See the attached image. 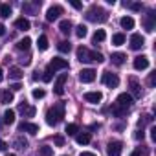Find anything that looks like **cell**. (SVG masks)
<instances>
[{
	"label": "cell",
	"instance_id": "6da1fadb",
	"mask_svg": "<svg viewBox=\"0 0 156 156\" xmlns=\"http://www.w3.org/2000/svg\"><path fill=\"white\" fill-rule=\"evenodd\" d=\"M64 118V103L61 101V103H55L51 108H48V112H46V123L48 125H51V127H55L61 119Z\"/></svg>",
	"mask_w": 156,
	"mask_h": 156
},
{
	"label": "cell",
	"instance_id": "7a4b0ae2",
	"mask_svg": "<svg viewBox=\"0 0 156 156\" xmlns=\"http://www.w3.org/2000/svg\"><path fill=\"white\" fill-rule=\"evenodd\" d=\"M87 20H90V22H107L108 20V13L103 9V8H99V6H92L88 11H87Z\"/></svg>",
	"mask_w": 156,
	"mask_h": 156
},
{
	"label": "cell",
	"instance_id": "3957f363",
	"mask_svg": "<svg viewBox=\"0 0 156 156\" xmlns=\"http://www.w3.org/2000/svg\"><path fill=\"white\" fill-rule=\"evenodd\" d=\"M64 68H68V61H66V59L53 57V59L50 61V64H48V68H46V70H50L51 73H55V72H59V70H64Z\"/></svg>",
	"mask_w": 156,
	"mask_h": 156
},
{
	"label": "cell",
	"instance_id": "277c9868",
	"mask_svg": "<svg viewBox=\"0 0 156 156\" xmlns=\"http://www.w3.org/2000/svg\"><path fill=\"white\" fill-rule=\"evenodd\" d=\"M101 81H103V85H107L108 88H116V87L119 85V77H118L116 73H112V72H105V73L101 75Z\"/></svg>",
	"mask_w": 156,
	"mask_h": 156
},
{
	"label": "cell",
	"instance_id": "5b68a950",
	"mask_svg": "<svg viewBox=\"0 0 156 156\" xmlns=\"http://www.w3.org/2000/svg\"><path fill=\"white\" fill-rule=\"evenodd\" d=\"M77 59H79L81 62H92L94 61V51H90L88 48L81 46V48H77Z\"/></svg>",
	"mask_w": 156,
	"mask_h": 156
},
{
	"label": "cell",
	"instance_id": "8992f818",
	"mask_svg": "<svg viewBox=\"0 0 156 156\" xmlns=\"http://www.w3.org/2000/svg\"><path fill=\"white\" fill-rule=\"evenodd\" d=\"M68 81V73H61L57 79H55V85H53V92L57 96H62L64 94V83Z\"/></svg>",
	"mask_w": 156,
	"mask_h": 156
},
{
	"label": "cell",
	"instance_id": "52a82bcc",
	"mask_svg": "<svg viewBox=\"0 0 156 156\" xmlns=\"http://www.w3.org/2000/svg\"><path fill=\"white\" fill-rule=\"evenodd\" d=\"M121 151H123V143L121 141H110L108 145H107V154L108 156H119L121 154Z\"/></svg>",
	"mask_w": 156,
	"mask_h": 156
},
{
	"label": "cell",
	"instance_id": "ba28073f",
	"mask_svg": "<svg viewBox=\"0 0 156 156\" xmlns=\"http://www.w3.org/2000/svg\"><path fill=\"white\" fill-rule=\"evenodd\" d=\"M79 79H81V83H92V81H96V70H92V68L81 70L79 72Z\"/></svg>",
	"mask_w": 156,
	"mask_h": 156
},
{
	"label": "cell",
	"instance_id": "9c48e42d",
	"mask_svg": "<svg viewBox=\"0 0 156 156\" xmlns=\"http://www.w3.org/2000/svg\"><path fill=\"white\" fill-rule=\"evenodd\" d=\"M61 15H62V8H61V6H51V8L46 11V20H48V22H53V20H57Z\"/></svg>",
	"mask_w": 156,
	"mask_h": 156
},
{
	"label": "cell",
	"instance_id": "30bf717a",
	"mask_svg": "<svg viewBox=\"0 0 156 156\" xmlns=\"http://www.w3.org/2000/svg\"><path fill=\"white\" fill-rule=\"evenodd\" d=\"M118 105H121L123 108H130L132 107V103H134V99H132V96L130 94H127V92H123V94H119L118 96V101H116Z\"/></svg>",
	"mask_w": 156,
	"mask_h": 156
},
{
	"label": "cell",
	"instance_id": "8fae6325",
	"mask_svg": "<svg viewBox=\"0 0 156 156\" xmlns=\"http://www.w3.org/2000/svg\"><path fill=\"white\" fill-rule=\"evenodd\" d=\"M19 132L37 134V132H39V125H37V123H30V121H22V123L19 125Z\"/></svg>",
	"mask_w": 156,
	"mask_h": 156
},
{
	"label": "cell",
	"instance_id": "7c38bea8",
	"mask_svg": "<svg viewBox=\"0 0 156 156\" xmlns=\"http://www.w3.org/2000/svg\"><path fill=\"white\" fill-rule=\"evenodd\" d=\"M19 112H22V114H24V118H33V116H35V112H37V108H35V107H31V105H28L26 101H22V103L19 105Z\"/></svg>",
	"mask_w": 156,
	"mask_h": 156
},
{
	"label": "cell",
	"instance_id": "4fadbf2b",
	"mask_svg": "<svg viewBox=\"0 0 156 156\" xmlns=\"http://www.w3.org/2000/svg\"><path fill=\"white\" fill-rule=\"evenodd\" d=\"M134 70H147L149 68V57H145V55H138L136 59H134Z\"/></svg>",
	"mask_w": 156,
	"mask_h": 156
},
{
	"label": "cell",
	"instance_id": "5bb4252c",
	"mask_svg": "<svg viewBox=\"0 0 156 156\" xmlns=\"http://www.w3.org/2000/svg\"><path fill=\"white\" fill-rule=\"evenodd\" d=\"M143 44H145V39H143L140 33H134V35L130 37V48H132V50H141Z\"/></svg>",
	"mask_w": 156,
	"mask_h": 156
},
{
	"label": "cell",
	"instance_id": "9a60e30c",
	"mask_svg": "<svg viewBox=\"0 0 156 156\" xmlns=\"http://www.w3.org/2000/svg\"><path fill=\"white\" fill-rule=\"evenodd\" d=\"M154 20H156L154 11H149V15H147V17H145V20H143V26H145V30H147L149 33H152V31H154Z\"/></svg>",
	"mask_w": 156,
	"mask_h": 156
},
{
	"label": "cell",
	"instance_id": "2e32d148",
	"mask_svg": "<svg viewBox=\"0 0 156 156\" xmlns=\"http://www.w3.org/2000/svg\"><path fill=\"white\" fill-rule=\"evenodd\" d=\"M129 83H130V96H132V99L134 98H141V87H140V83L134 79V77H130V79H129Z\"/></svg>",
	"mask_w": 156,
	"mask_h": 156
},
{
	"label": "cell",
	"instance_id": "e0dca14e",
	"mask_svg": "<svg viewBox=\"0 0 156 156\" xmlns=\"http://www.w3.org/2000/svg\"><path fill=\"white\" fill-rule=\"evenodd\" d=\"M13 99H15V96L11 90H0V103L2 105H9V103H13Z\"/></svg>",
	"mask_w": 156,
	"mask_h": 156
},
{
	"label": "cell",
	"instance_id": "ac0fdd59",
	"mask_svg": "<svg viewBox=\"0 0 156 156\" xmlns=\"http://www.w3.org/2000/svg\"><path fill=\"white\" fill-rule=\"evenodd\" d=\"M85 99H87L88 103L98 105V103L103 99V96H101V92H85Z\"/></svg>",
	"mask_w": 156,
	"mask_h": 156
},
{
	"label": "cell",
	"instance_id": "d6986e66",
	"mask_svg": "<svg viewBox=\"0 0 156 156\" xmlns=\"http://www.w3.org/2000/svg\"><path fill=\"white\" fill-rule=\"evenodd\" d=\"M30 26H31V24H30V20H28V19H24V17H20V19H17V20H15V28H17V30H20V31H28V30H30Z\"/></svg>",
	"mask_w": 156,
	"mask_h": 156
},
{
	"label": "cell",
	"instance_id": "ffe728a7",
	"mask_svg": "<svg viewBox=\"0 0 156 156\" xmlns=\"http://www.w3.org/2000/svg\"><path fill=\"white\" fill-rule=\"evenodd\" d=\"M90 140H92L90 132H79V134H75V141L79 143V145H87V143H90Z\"/></svg>",
	"mask_w": 156,
	"mask_h": 156
},
{
	"label": "cell",
	"instance_id": "44dd1931",
	"mask_svg": "<svg viewBox=\"0 0 156 156\" xmlns=\"http://www.w3.org/2000/svg\"><path fill=\"white\" fill-rule=\"evenodd\" d=\"M125 59H127V55L121 53V51H116V53H112V57H110L112 64H116V66H121V64L125 62Z\"/></svg>",
	"mask_w": 156,
	"mask_h": 156
},
{
	"label": "cell",
	"instance_id": "7402d4cb",
	"mask_svg": "<svg viewBox=\"0 0 156 156\" xmlns=\"http://www.w3.org/2000/svg\"><path fill=\"white\" fill-rule=\"evenodd\" d=\"M110 110H112V114L116 116V118H123L127 112H129V108H123L121 105H118V103H114L112 107H110Z\"/></svg>",
	"mask_w": 156,
	"mask_h": 156
},
{
	"label": "cell",
	"instance_id": "603a6c76",
	"mask_svg": "<svg viewBox=\"0 0 156 156\" xmlns=\"http://www.w3.org/2000/svg\"><path fill=\"white\" fill-rule=\"evenodd\" d=\"M72 28H73V24H72L70 20H61V22H59V30H61V33H64V35H70V33H72Z\"/></svg>",
	"mask_w": 156,
	"mask_h": 156
},
{
	"label": "cell",
	"instance_id": "cb8c5ba5",
	"mask_svg": "<svg viewBox=\"0 0 156 156\" xmlns=\"http://www.w3.org/2000/svg\"><path fill=\"white\" fill-rule=\"evenodd\" d=\"M22 70L20 68H17V66H11L9 68V79H15V81H19V79H22Z\"/></svg>",
	"mask_w": 156,
	"mask_h": 156
},
{
	"label": "cell",
	"instance_id": "d4e9b609",
	"mask_svg": "<svg viewBox=\"0 0 156 156\" xmlns=\"http://www.w3.org/2000/svg\"><path fill=\"white\" fill-rule=\"evenodd\" d=\"M119 24H121L123 30H132V28H134V19H132V17H123V19L119 20Z\"/></svg>",
	"mask_w": 156,
	"mask_h": 156
},
{
	"label": "cell",
	"instance_id": "484cf974",
	"mask_svg": "<svg viewBox=\"0 0 156 156\" xmlns=\"http://www.w3.org/2000/svg\"><path fill=\"white\" fill-rule=\"evenodd\" d=\"M2 121L6 123V125H11V123H15V110H6L4 112V118H2Z\"/></svg>",
	"mask_w": 156,
	"mask_h": 156
},
{
	"label": "cell",
	"instance_id": "4316f807",
	"mask_svg": "<svg viewBox=\"0 0 156 156\" xmlns=\"http://www.w3.org/2000/svg\"><path fill=\"white\" fill-rule=\"evenodd\" d=\"M105 39H107L105 30H98V31L94 33V37H92V42H94V44H98V42H103Z\"/></svg>",
	"mask_w": 156,
	"mask_h": 156
},
{
	"label": "cell",
	"instance_id": "83f0119b",
	"mask_svg": "<svg viewBox=\"0 0 156 156\" xmlns=\"http://www.w3.org/2000/svg\"><path fill=\"white\" fill-rule=\"evenodd\" d=\"M48 46H50V44H48V37H46V35H41L39 41H37V48H39L41 51H46Z\"/></svg>",
	"mask_w": 156,
	"mask_h": 156
},
{
	"label": "cell",
	"instance_id": "f1b7e54d",
	"mask_svg": "<svg viewBox=\"0 0 156 156\" xmlns=\"http://www.w3.org/2000/svg\"><path fill=\"white\" fill-rule=\"evenodd\" d=\"M30 46H31V39H30V37H24L22 41L17 42V50H20V51H22V50H28Z\"/></svg>",
	"mask_w": 156,
	"mask_h": 156
},
{
	"label": "cell",
	"instance_id": "f546056e",
	"mask_svg": "<svg viewBox=\"0 0 156 156\" xmlns=\"http://www.w3.org/2000/svg\"><path fill=\"white\" fill-rule=\"evenodd\" d=\"M0 17L2 19H9L11 17V8L8 4H0Z\"/></svg>",
	"mask_w": 156,
	"mask_h": 156
},
{
	"label": "cell",
	"instance_id": "4dcf8cb0",
	"mask_svg": "<svg viewBox=\"0 0 156 156\" xmlns=\"http://www.w3.org/2000/svg\"><path fill=\"white\" fill-rule=\"evenodd\" d=\"M57 48H59V51H61V53H68V51L72 50V44H70L68 41H61V42L57 44Z\"/></svg>",
	"mask_w": 156,
	"mask_h": 156
},
{
	"label": "cell",
	"instance_id": "1f68e13d",
	"mask_svg": "<svg viewBox=\"0 0 156 156\" xmlns=\"http://www.w3.org/2000/svg\"><path fill=\"white\" fill-rule=\"evenodd\" d=\"M15 147H17V149H20V151H24V149L28 147V140H26V138H22V136L15 138Z\"/></svg>",
	"mask_w": 156,
	"mask_h": 156
},
{
	"label": "cell",
	"instance_id": "d6a6232c",
	"mask_svg": "<svg viewBox=\"0 0 156 156\" xmlns=\"http://www.w3.org/2000/svg\"><path fill=\"white\" fill-rule=\"evenodd\" d=\"M125 42V35L123 33H116V35H112V44L114 46H121Z\"/></svg>",
	"mask_w": 156,
	"mask_h": 156
},
{
	"label": "cell",
	"instance_id": "836d02e7",
	"mask_svg": "<svg viewBox=\"0 0 156 156\" xmlns=\"http://www.w3.org/2000/svg\"><path fill=\"white\" fill-rule=\"evenodd\" d=\"M77 132H79V127H77L75 123H68V125H66V134H68V136H75Z\"/></svg>",
	"mask_w": 156,
	"mask_h": 156
},
{
	"label": "cell",
	"instance_id": "e575fe53",
	"mask_svg": "<svg viewBox=\"0 0 156 156\" xmlns=\"http://www.w3.org/2000/svg\"><path fill=\"white\" fill-rule=\"evenodd\" d=\"M87 33H88V31H87V26H83V24L75 28V35L79 37V39H85V37H87Z\"/></svg>",
	"mask_w": 156,
	"mask_h": 156
},
{
	"label": "cell",
	"instance_id": "d590c367",
	"mask_svg": "<svg viewBox=\"0 0 156 156\" xmlns=\"http://www.w3.org/2000/svg\"><path fill=\"white\" fill-rule=\"evenodd\" d=\"M39 154H41V156H53V149L48 147V145H44V147L39 149Z\"/></svg>",
	"mask_w": 156,
	"mask_h": 156
},
{
	"label": "cell",
	"instance_id": "8d00e7d4",
	"mask_svg": "<svg viewBox=\"0 0 156 156\" xmlns=\"http://www.w3.org/2000/svg\"><path fill=\"white\" fill-rule=\"evenodd\" d=\"M31 96H33V98H35V99H42V98H44V96H46V92H44V90H42V88H35V90H33V92H31Z\"/></svg>",
	"mask_w": 156,
	"mask_h": 156
},
{
	"label": "cell",
	"instance_id": "74e56055",
	"mask_svg": "<svg viewBox=\"0 0 156 156\" xmlns=\"http://www.w3.org/2000/svg\"><path fill=\"white\" fill-rule=\"evenodd\" d=\"M151 121H152V116H149V114H147V116H143V118L138 121V127H141V129H143V125H145V123H151Z\"/></svg>",
	"mask_w": 156,
	"mask_h": 156
},
{
	"label": "cell",
	"instance_id": "f35d334b",
	"mask_svg": "<svg viewBox=\"0 0 156 156\" xmlns=\"http://www.w3.org/2000/svg\"><path fill=\"white\" fill-rule=\"evenodd\" d=\"M41 77H42V81H44V83H50V81H51V72H50V70H44Z\"/></svg>",
	"mask_w": 156,
	"mask_h": 156
},
{
	"label": "cell",
	"instance_id": "ab89813d",
	"mask_svg": "<svg viewBox=\"0 0 156 156\" xmlns=\"http://www.w3.org/2000/svg\"><path fill=\"white\" fill-rule=\"evenodd\" d=\"M70 6L75 8V9H81V8H83V4H81V2H77V0H70Z\"/></svg>",
	"mask_w": 156,
	"mask_h": 156
},
{
	"label": "cell",
	"instance_id": "60d3db41",
	"mask_svg": "<svg viewBox=\"0 0 156 156\" xmlns=\"http://www.w3.org/2000/svg\"><path fill=\"white\" fill-rule=\"evenodd\" d=\"M55 145L57 147H62L64 145V138L62 136H55Z\"/></svg>",
	"mask_w": 156,
	"mask_h": 156
},
{
	"label": "cell",
	"instance_id": "b9f144b4",
	"mask_svg": "<svg viewBox=\"0 0 156 156\" xmlns=\"http://www.w3.org/2000/svg\"><path fill=\"white\" fill-rule=\"evenodd\" d=\"M134 138H136V140H143V138H145V132H143V130H136Z\"/></svg>",
	"mask_w": 156,
	"mask_h": 156
},
{
	"label": "cell",
	"instance_id": "7bdbcfd3",
	"mask_svg": "<svg viewBox=\"0 0 156 156\" xmlns=\"http://www.w3.org/2000/svg\"><path fill=\"white\" fill-rule=\"evenodd\" d=\"M19 61H20V64H24V66H28V64L31 62V59H30V57H22V59H19Z\"/></svg>",
	"mask_w": 156,
	"mask_h": 156
},
{
	"label": "cell",
	"instance_id": "ee69618b",
	"mask_svg": "<svg viewBox=\"0 0 156 156\" xmlns=\"http://www.w3.org/2000/svg\"><path fill=\"white\" fill-rule=\"evenodd\" d=\"M9 88H11V92H19V90L22 88V87H20V83H15V85H11Z\"/></svg>",
	"mask_w": 156,
	"mask_h": 156
},
{
	"label": "cell",
	"instance_id": "f6af8a7d",
	"mask_svg": "<svg viewBox=\"0 0 156 156\" xmlns=\"http://www.w3.org/2000/svg\"><path fill=\"white\" fill-rule=\"evenodd\" d=\"M154 83H156V73H151V77H149V85L154 87Z\"/></svg>",
	"mask_w": 156,
	"mask_h": 156
},
{
	"label": "cell",
	"instance_id": "bcb514c9",
	"mask_svg": "<svg viewBox=\"0 0 156 156\" xmlns=\"http://www.w3.org/2000/svg\"><path fill=\"white\" fill-rule=\"evenodd\" d=\"M134 11H141V4H129Z\"/></svg>",
	"mask_w": 156,
	"mask_h": 156
},
{
	"label": "cell",
	"instance_id": "7dc6e473",
	"mask_svg": "<svg viewBox=\"0 0 156 156\" xmlns=\"http://www.w3.org/2000/svg\"><path fill=\"white\" fill-rule=\"evenodd\" d=\"M0 151H8V143L4 140H0Z\"/></svg>",
	"mask_w": 156,
	"mask_h": 156
},
{
	"label": "cell",
	"instance_id": "c3c4849f",
	"mask_svg": "<svg viewBox=\"0 0 156 156\" xmlns=\"http://www.w3.org/2000/svg\"><path fill=\"white\" fill-rule=\"evenodd\" d=\"M151 138H152V141H156V127L151 129Z\"/></svg>",
	"mask_w": 156,
	"mask_h": 156
},
{
	"label": "cell",
	"instance_id": "681fc988",
	"mask_svg": "<svg viewBox=\"0 0 156 156\" xmlns=\"http://www.w3.org/2000/svg\"><path fill=\"white\" fill-rule=\"evenodd\" d=\"M130 156H141V149L138 147L136 151H132V154H130Z\"/></svg>",
	"mask_w": 156,
	"mask_h": 156
},
{
	"label": "cell",
	"instance_id": "f907efd6",
	"mask_svg": "<svg viewBox=\"0 0 156 156\" xmlns=\"http://www.w3.org/2000/svg\"><path fill=\"white\" fill-rule=\"evenodd\" d=\"M4 33H6V26H4V24H0V37H2Z\"/></svg>",
	"mask_w": 156,
	"mask_h": 156
},
{
	"label": "cell",
	"instance_id": "816d5d0a",
	"mask_svg": "<svg viewBox=\"0 0 156 156\" xmlns=\"http://www.w3.org/2000/svg\"><path fill=\"white\" fill-rule=\"evenodd\" d=\"M79 156H96V154H94V152H87V151H85V152H81Z\"/></svg>",
	"mask_w": 156,
	"mask_h": 156
},
{
	"label": "cell",
	"instance_id": "f5cc1de1",
	"mask_svg": "<svg viewBox=\"0 0 156 156\" xmlns=\"http://www.w3.org/2000/svg\"><path fill=\"white\" fill-rule=\"evenodd\" d=\"M37 79H41V73H39V72L33 73V81H37Z\"/></svg>",
	"mask_w": 156,
	"mask_h": 156
},
{
	"label": "cell",
	"instance_id": "db71d44e",
	"mask_svg": "<svg viewBox=\"0 0 156 156\" xmlns=\"http://www.w3.org/2000/svg\"><path fill=\"white\" fill-rule=\"evenodd\" d=\"M4 79V72H2V68H0V81Z\"/></svg>",
	"mask_w": 156,
	"mask_h": 156
},
{
	"label": "cell",
	"instance_id": "11a10c76",
	"mask_svg": "<svg viewBox=\"0 0 156 156\" xmlns=\"http://www.w3.org/2000/svg\"><path fill=\"white\" fill-rule=\"evenodd\" d=\"M8 156H17V154H8Z\"/></svg>",
	"mask_w": 156,
	"mask_h": 156
}]
</instances>
